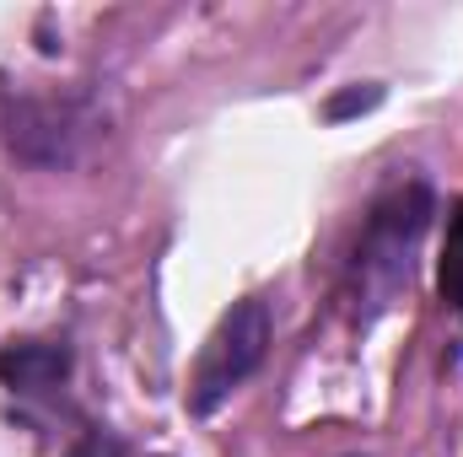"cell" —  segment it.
<instances>
[{
	"label": "cell",
	"mask_w": 463,
	"mask_h": 457,
	"mask_svg": "<svg viewBox=\"0 0 463 457\" xmlns=\"http://www.w3.org/2000/svg\"><path fill=\"white\" fill-rule=\"evenodd\" d=\"M426 221H431V189L426 183H399L372 205L366 231L355 242V264H350V302H355L361 323L377 318L410 285Z\"/></svg>",
	"instance_id": "cell-1"
},
{
	"label": "cell",
	"mask_w": 463,
	"mask_h": 457,
	"mask_svg": "<svg viewBox=\"0 0 463 457\" xmlns=\"http://www.w3.org/2000/svg\"><path fill=\"white\" fill-rule=\"evenodd\" d=\"M76 457H118V447L109 442V436H87V447H81Z\"/></svg>",
	"instance_id": "cell-5"
},
{
	"label": "cell",
	"mask_w": 463,
	"mask_h": 457,
	"mask_svg": "<svg viewBox=\"0 0 463 457\" xmlns=\"http://www.w3.org/2000/svg\"><path fill=\"white\" fill-rule=\"evenodd\" d=\"M264 355H269V307L259 296H248L216 323V334L200 350L194 382H189V409L194 415L222 409L232 398V387H242L264 366Z\"/></svg>",
	"instance_id": "cell-2"
},
{
	"label": "cell",
	"mask_w": 463,
	"mask_h": 457,
	"mask_svg": "<svg viewBox=\"0 0 463 457\" xmlns=\"http://www.w3.org/2000/svg\"><path fill=\"white\" fill-rule=\"evenodd\" d=\"M71 371V350L49 340H11L0 350V382L11 393H43L54 382H65Z\"/></svg>",
	"instance_id": "cell-3"
},
{
	"label": "cell",
	"mask_w": 463,
	"mask_h": 457,
	"mask_svg": "<svg viewBox=\"0 0 463 457\" xmlns=\"http://www.w3.org/2000/svg\"><path fill=\"white\" fill-rule=\"evenodd\" d=\"M437 285H442V302L463 318V200L448 216V242H442V269H437Z\"/></svg>",
	"instance_id": "cell-4"
}]
</instances>
